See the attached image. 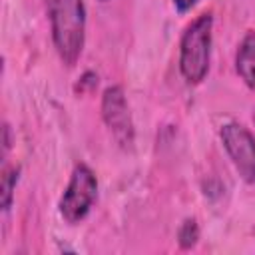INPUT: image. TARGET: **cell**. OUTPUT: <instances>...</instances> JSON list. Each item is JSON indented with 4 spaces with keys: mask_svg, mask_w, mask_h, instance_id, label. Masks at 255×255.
I'll return each instance as SVG.
<instances>
[{
    "mask_svg": "<svg viewBox=\"0 0 255 255\" xmlns=\"http://www.w3.org/2000/svg\"><path fill=\"white\" fill-rule=\"evenodd\" d=\"M52 40L66 66H74L84 48L86 8L82 0H46Z\"/></svg>",
    "mask_w": 255,
    "mask_h": 255,
    "instance_id": "1",
    "label": "cell"
},
{
    "mask_svg": "<svg viewBox=\"0 0 255 255\" xmlns=\"http://www.w3.org/2000/svg\"><path fill=\"white\" fill-rule=\"evenodd\" d=\"M211 16L201 14L183 32L179 44V70L189 84H199L209 70Z\"/></svg>",
    "mask_w": 255,
    "mask_h": 255,
    "instance_id": "2",
    "label": "cell"
},
{
    "mask_svg": "<svg viewBox=\"0 0 255 255\" xmlns=\"http://www.w3.org/2000/svg\"><path fill=\"white\" fill-rule=\"evenodd\" d=\"M96 195H98V181L94 171L84 163L76 165L68 181V187L60 199L62 217L68 223L82 221L88 215L92 203L96 201Z\"/></svg>",
    "mask_w": 255,
    "mask_h": 255,
    "instance_id": "3",
    "label": "cell"
},
{
    "mask_svg": "<svg viewBox=\"0 0 255 255\" xmlns=\"http://www.w3.org/2000/svg\"><path fill=\"white\" fill-rule=\"evenodd\" d=\"M221 141L227 149L237 173L243 181H255V137L253 133L241 124H225L221 128Z\"/></svg>",
    "mask_w": 255,
    "mask_h": 255,
    "instance_id": "4",
    "label": "cell"
},
{
    "mask_svg": "<svg viewBox=\"0 0 255 255\" xmlns=\"http://www.w3.org/2000/svg\"><path fill=\"white\" fill-rule=\"evenodd\" d=\"M102 118L122 147H129L133 143V124H131V116H129L124 90L120 86H110L104 92Z\"/></svg>",
    "mask_w": 255,
    "mask_h": 255,
    "instance_id": "5",
    "label": "cell"
},
{
    "mask_svg": "<svg viewBox=\"0 0 255 255\" xmlns=\"http://www.w3.org/2000/svg\"><path fill=\"white\" fill-rule=\"evenodd\" d=\"M235 68L241 80L251 90H255V32H247L241 40L235 56Z\"/></svg>",
    "mask_w": 255,
    "mask_h": 255,
    "instance_id": "6",
    "label": "cell"
},
{
    "mask_svg": "<svg viewBox=\"0 0 255 255\" xmlns=\"http://www.w3.org/2000/svg\"><path fill=\"white\" fill-rule=\"evenodd\" d=\"M18 177H20V167H6L2 171V183H0V203H2V209L8 211L10 209V203H12V193H14V187L18 183Z\"/></svg>",
    "mask_w": 255,
    "mask_h": 255,
    "instance_id": "7",
    "label": "cell"
},
{
    "mask_svg": "<svg viewBox=\"0 0 255 255\" xmlns=\"http://www.w3.org/2000/svg\"><path fill=\"white\" fill-rule=\"evenodd\" d=\"M177 239H179V245L183 249H191L197 239H199V227H197V221L195 219H185L177 231Z\"/></svg>",
    "mask_w": 255,
    "mask_h": 255,
    "instance_id": "8",
    "label": "cell"
},
{
    "mask_svg": "<svg viewBox=\"0 0 255 255\" xmlns=\"http://www.w3.org/2000/svg\"><path fill=\"white\" fill-rule=\"evenodd\" d=\"M195 2H197V0H173V4H175V8H177V12H187Z\"/></svg>",
    "mask_w": 255,
    "mask_h": 255,
    "instance_id": "9",
    "label": "cell"
},
{
    "mask_svg": "<svg viewBox=\"0 0 255 255\" xmlns=\"http://www.w3.org/2000/svg\"><path fill=\"white\" fill-rule=\"evenodd\" d=\"M102 2H106V0H102Z\"/></svg>",
    "mask_w": 255,
    "mask_h": 255,
    "instance_id": "10",
    "label": "cell"
}]
</instances>
